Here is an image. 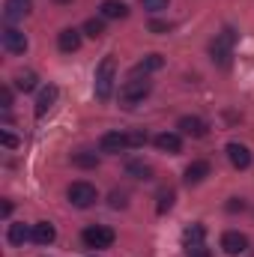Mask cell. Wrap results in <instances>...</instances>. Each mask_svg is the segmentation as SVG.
Returning a JSON list of instances; mask_svg holds the SVG:
<instances>
[{
  "instance_id": "6da1fadb",
  "label": "cell",
  "mask_w": 254,
  "mask_h": 257,
  "mask_svg": "<svg viewBox=\"0 0 254 257\" xmlns=\"http://www.w3.org/2000/svg\"><path fill=\"white\" fill-rule=\"evenodd\" d=\"M114 72H117V60L108 54L102 57V63L96 69V81H93V90H96V99L99 102H108L111 93H114Z\"/></svg>"
},
{
  "instance_id": "7a4b0ae2",
  "label": "cell",
  "mask_w": 254,
  "mask_h": 257,
  "mask_svg": "<svg viewBox=\"0 0 254 257\" xmlns=\"http://www.w3.org/2000/svg\"><path fill=\"white\" fill-rule=\"evenodd\" d=\"M233 42H236V36H233V30L227 27V30H221L215 39H212V45H209V54H212V63L218 66H230V57H233Z\"/></svg>"
},
{
  "instance_id": "3957f363",
  "label": "cell",
  "mask_w": 254,
  "mask_h": 257,
  "mask_svg": "<svg viewBox=\"0 0 254 257\" xmlns=\"http://www.w3.org/2000/svg\"><path fill=\"white\" fill-rule=\"evenodd\" d=\"M66 197H69V203H72V206L87 209V206H93V203H96V197H99V194H96V186H90V183L78 180V183H72V186H69Z\"/></svg>"
},
{
  "instance_id": "277c9868",
  "label": "cell",
  "mask_w": 254,
  "mask_h": 257,
  "mask_svg": "<svg viewBox=\"0 0 254 257\" xmlns=\"http://www.w3.org/2000/svg\"><path fill=\"white\" fill-rule=\"evenodd\" d=\"M150 90H153V84L144 78H129L126 84L120 87V102H126V105H135V102H141L144 96H150Z\"/></svg>"
},
{
  "instance_id": "5b68a950",
  "label": "cell",
  "mask_w": 254,
  "mask_h": 257,
  "mask_svg": "<svg viewBox=\"0 0 254 257\" xmlns=\"http://www.w3.org/2000/svg\"><path fill=\"white\" fill-rule=\"evenodd\" d=\"M84 242H87V248H108V245H114V230L105 227V224L87 227L84 230Z\"/></svg>"
},
{
  "instance_id": "8992f818",
  "label": "cell",
  "mask_w": 254,
  "mask_h": 257,
  "mask_svg": "<svg viewBox=\"0 0 254 257\" xmlns=\"http://www.w3.org/2000/svg\"><path fill=\"white\" fill-rule=\"evenodd\" d=\"M0 42H3V48H6L9 54H24V51H27V36H24L21 30H15V27H3Z\"/></svg>"
},
{
  "instance_id": "52a82bcc",
  "label": "cell",
  "mask_w": 254,
  "mask_h": 257,
  "mask_svg": "<svg viewBox=\"0 0 254 257\" xmlns=\"http://www.w3.org/2000/svg\"><path fill=\"white\" fill-rule=\"evenodd\" d=\"M221 248H224V254H230V257L245 254V248H248V236L239 233V230H227V233L221 236Z\"/></svg>"
},
{
  "instance_id": "ba28073f",
  "label": "cell",
  "mask_w": 254,
  "mask_h": 257,
  "mask_svg": "<svg viewBox=\"0 0 254 257\" xmlns=\"http://www.w3.org/2000/svg\"><path fill=\"white\" fill-rule=\"evenodd\" d=\"M224 153H227L230 165H233V168H239V171H245V168L251 165V150H248L245 144H239V141H230Z\"/></svg>"
},
{
  "instance_id": "9c48e42d",
  "label": "cell",
  "mask_w": 254,
  "mask_h": 257,
  "mask_svg": "<svg viewBox=\"0 0 254 257\" xmlns=\"http://www.w3.org/2000/svg\"><path fill=\"white\" fill-rule=\"evenodd\" d=\"M99 150H102V153H111V156L129 150V132H108V135H102Z\"/></svg>"
},
{
  "instance_id": "30bf717a",
  "label": "cell",
  "mask_w": 254,
  "mask_h": 257,
  "mask_svg": "<svg viewBox=\"0 0 254 257\" xmlns=\"http://www.w3.org/2000/svg\"><path fill=\"white\" fill-rule=\"evenodd\" d=\"M57 96H60V90L54 87V84H48V87H42V93H39V99H36V117H45L51 108H54V102H57Z\"/></svg>"
},
{
  "instance_id": "8fae6325",
  "label": "cell",
  "mask_w": 254,
  "mask_h": 257,
  "mask_svg": "<svg viewBox=\"0 0 254 257\" xmlns=\"http://www.w3.org/2000/svg\"><path fill=\"white\" fill-rule=\"evenodd\" d=\"M180 135H189V138H203L206 135V123L200 120V117H180Z\"/></svg>"
},
{
  "instance_id": "7c38bea8",
  "label": "cell",
  "mask_w": 254,
  "mask_h": 257,
  "mask_svg": "<svg viewBox=\"0 0 254 257\" xmlns=\"http://www.w3.org/2000/svg\"><path fill=\"white\" fill-rule=\"evenodd\" d=\"M156 147H159L162 153L177 156V153L183 150V141H180V135H177V132H162V135H156Z\"/></svg>"
},
{
  "instance_id": "4fadbf2b",
  "label": "cell",
  "mask_w": 254,
  "mask_h": 257,
  "mask_svg": "<svg viewBox=\"0 0 254 257\" xmlns=\"http://www.w3.org/2000/svg\"><path fill=\"white\" fill-rule=\"evenodd\" d=\"M57 45H60V51H66V54L78 51V48H81V30H75V27H66V30H60Z\"/></svg>"
},
{
  "instance_id": "5bb4252c",
  "label": "cell",
  "mask_w": 254,
  "mask_h": 257,
  "mask_svg": "<svg viewBox=\"0 0 254 257\" xmlns=\"http://www.w3.org/2000/svg\"><path fill=\"white\" fill-rule=\"evenodd\" d=\"M162 66H165V60H162V54H147V57H144L141 63H138L135 69H132V78H141V75L147 78L150 72H159Z\"/></svg>"
},
{
  "instance_id": "9a60e30c",
  "label": "cell",
  "mask_w": 254,
  "mask_h": 257,
  "mask_svg": "<svg viewBox=\"0 0 254 257\" xmlns=\"http://www.w3.org/2000/svg\"><path fill=\"white\" fill-rule=\"evenodd\" d=\"M203 236H206L203 224H189V227L183 230V245H186V251L200 248V245H203Z\"/></svg>"
},
{
  "instance_id": "2e32d148",
  "label": "cell",
  "mask_w": 254,
  "mask_h": 257,
  "mask_svg": "<svg viewBox=\"0 0 254 257\" xmlns=\"http://www.w3.org/2000/svg\"><path fill=\"white\" fill-rule=\"evenodd\" d=\"M30 12V0H6L3 3V18L6 21H18Z\"/></svg>"
},
{
  "instance_id": "e0dca14e",
  "label": "cell",
  "mask_w": 254,
  "mask_h": 257,
  "mask_svg": "<svg viewBox=\"0 0 254 257\" xmlns=\"http://www.w3.org/2000/svg\"><path fill=\"white\" fill-rule=\"evenodd\" d=\"M54 239H57V230H54L51 221H39V224H33V242H39V245H51Z\"/></svg>"
},
{
  "instance_id": "ac0fdd59",
  "label": "cell",
  "mask_w": 254,
  "mask_h": 257,
  "mask_svg": "<svg viewBox=\"0 0 254 257\" xmlns=\"http://www.w3.org/2000/svg\"><path fill=\"white\" fill-rule=\"evenodd\" d=\"M206 177H209V162H191L189 168H186V183H189V186L203 183Z\"/></svg>"
},
{
  "instance_id": "d6986e66",
  "label": "cell",
  "mask_w": 254,
  "mask_h": 257,
  "mask_svg": "<svg viewBox=\"0 0 254 257\" xmlns=\"http://www.w3.org/2000/svg\"><path fill=\"white\" fill-rule=\"evenodd\" d=\"M99 12H102V18H126L129 6L123 0H105V3L99 6Z\"/></svg>"
},
{
  "instance_id": "ffe728a7",
  "label": "cell",
  "mask_w": 254,
  "mask_h": 257,
  "mask_svg": "<svg viewBox=\"0 0 254 257\" xmlns=\"http://www.w3.org/2000/svg\"><path fill=\"white\" fill-rule=\"evenodd\" d=\"M6 239H9L12 245H24L27 239H33V227H27V224H9Z\"/></svg>"
},
{
  "instance_id": "44dd1931",
  "label": "cell",
  "mask_w": 254,
  "mask_h": 257,
  "mask_svg": "<svg viewBox=\"0 0 254 257\" xmlns=\"http://www.w3.org/2000/svg\"><path fill=\"white\" fill-rule=\"evenodd\" d=\"M126 174L129 177H135V180H153V168H150L147 162H129Z\"/></svg>"
},
{
  "instance_id": "7402d4cb",
  "label": "cell",
  "mask_w": 254,
  "mask_h": 257,
  "mask_svg": "<svg viewBox=\"0 0 254 257\" xmlns=\"http://www.w3.org/2000/svg\"><path fill=\"white\" fill-rule=\"evenodd\" d=\"M15 87H18V90H24V93L36 90V72H21V75L15 78Z\"/></svg>"
},
{
  "instance_id": "603a6c76",
  "label": "cell",
  "mask_w": 254,
  "mask_h": 257,
  "mask_svg": "<svg viewBox=\"0 0 254 257\" xmlns=\"http://www.w3.org/2000/svg\"><path fill=\"white\" fill-rule=\"evenodd\" d=\"M84 33H87L90 39H99V36L105 33V21H102V18H90V21L84 24Z\"/></svg>"
},
{
  "instance_id": "cb8c5ba5",
  "label": "cell",
  "mask_w": 254,
  "mask_h": 257,
  "mask_svg": "<svg viewBox=\"0 0 254 257\" xmlns=\"http://www.w3.org/2000/svg\"><path fill=\"white\" fill-rule=\"evenodd\" d=\"M174 197H177L174 189H162V192H159V203H156V209H159V212H168V209L174 206Z\"/></svg>"
},
{
  "instance_id": "d4e9b609",
  "label": "cell",
  "mask_w": 254,
  "mask_h": 257,
  "mask_svg": "<svg viewBox=\"0 0 254 257\" xmlns=\"http://www.w3.org/2000/svg\"><path fill=\"white\" fill-rule=\"evenodd\" d=\"M72 165H78V168H96V153H75Z\"/></svg>"
},
{
  "instance_id": "484cf974",
  "label": "cell",
  "mask_w": 254,
  "mask_h": 257,
  "mask_svg": "<svg viewBox=\"0 0 254 257\" xmlns=\"http://www.w3.org/2000/svg\"><path fill=\"white\" fill-rule=\"evenodd\" d=\"M168 3L171 0H141V6L150 9V12H162V9H168Z\"/></svg>"
},
{
  "instance_id": "4316f807",
  "label": "cell",
  "mask_w": 254,
  "mask_h": 257,
  "mask_svg": "<svg viewBox=\"0 0 254 257\" xmlns=\"http://www.w3.org/2000/svg\"><path fill=\"white\" fill-rule=\"evenodd\" d=\"M147 144V132H129V147H144Z\"/></svg>"
},
{
  "instance_id": "83f0119b",
  "label": "cell",
  "mask_w": 254,
  "mask_h": 257,
  "mask_svg": "<svg viewBox=\"0 0 254 257\" xmlns=\"http://www.w3.org/2000/svg\"><path fill=\"white\" fill-rule=\"evenodd\" d=\"M111 206L114 209H123L126 206V192H111Z\"/></svg>"
},
{
  "instance_id": "f1b7e54d",
  "label": "cell",
  "mask_w": 254,
  "mask_h": 257,
  "mask_svg": "<svg viewBox=\"0 0 254 257\" xmlns=\"http://www.w3.org/2000/svg\"><path fill=\"white\" fill-rule=\"evenodd\" d=\"M0 108H3V111H9V108H12V93H9V87H3V90H0Z\"/></svg>"
},
{
  "instance_id": "f546056e",
  "label": "cell",
  "mask_w": 254,
  "mask_h": 257,
  "mask_svg": "<svg viewBox=\"0 0 254 257\" xmlns=\"http://www.w3.org/2000/svg\"><path fill=\"white\" fill-rule=\"evenodd\" d=\"M150 30H153V33H168V30H171V24H168V21H156V18H153V21H150Z\"/></svg>"
},
{
  "instance_id": "4dcf8cb0",
  "label": "cell",
  "mask_w": 254,
  "mask_h": 257,
  "mask_svg": "<svg viewBox=\"0 0 254 257\" xmlns=\"http://www.w3.org/2000/svg\"><path fill=\"white\" fill-rule=\"evenodd\" d=\"M0 141H3V147H18V138H15V135H9V132H3V135H0Z\"/></svg>"
},
{
  "instance_id": "1f68e13d",
  "label": "cell",
  "mask_w": 254,
  "mask_h": 257,
  "mask_svg": "<svg viewBox=\"0 0 254 257\" xmlns=\"http://www.w3.org/2000/svg\"><path fill=\"white\" fill-rule=\"evenodd\" d=\"M189 257H212V254H209V248H203V245H200V248L189 251Z\"/></svg>"
},
{
  "instance_id": "d6a6232c",
  "label": "cell",
  "mask_w": 254,
  "mask_h": 257,
  "mask_svg": "<svg viewBox=\"0 0 254 257\" xmlns=\"http://www.w3.org/2000/svg\"><path fill=\"white\" fill-rule=\"evenodd\" d=\"M54 3H72V0H54Z\"/></svg>"
}]
</instances>
